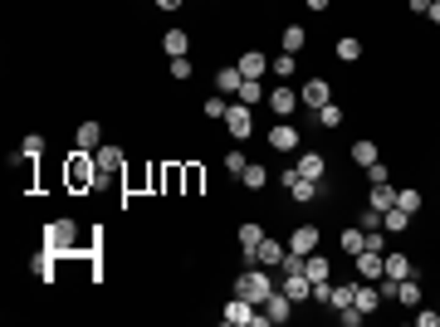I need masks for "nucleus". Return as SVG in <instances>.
<instances>
[{
  "label": "nucleus",
  "mask_w": 440,
  "mask_h": 327,
  "mask_svg": "<svg viewBox=\"0 0 440 327\" xmlns=\"http://www.w3.org/2000/svg\"><path fill=\"white\" fill-rule=\"evenodd\" d=\"M264 98H269V93H264L259 79H245V84H240V103H264Z\"/></svg>",
  "instance_id": "c756f323"
},
{
  "label": "nucleus",
  "mask_w": 440,
  "mask_h": 327,
  "mask_svg": "<svg viewBox=\"0 0 440 327\" xmlns=\"http://www.w3.org/2000/svg\"><path fill=\"white\" fill-rule=\"evenodd\" d=\"M406 5H411L416 15H426V10H431V0H406Z\"/></svg>",
  "instance_id": "37998d69"
},
{
  "label": "nucleus",
  "mask_w": 440,
  "mask_h": 327,
  "mask_svg": "<svg viewBox=\"0 0 440 327\" xmlns=\"http://www.w3.org/2000/svg\"><path fill=\"white\" fill-rule=\"evenodd\" d=\"M367 206H372V211H382V215H387V211H392V206H396V191H392V181H387V186H372V196H367Z\"/></svg>",
  "instance_id": "5701e85b"
},
{
  "label": "nucleus",
  "mask_w": 440,
  "mask_h": 327,
  "mask_svg": "<svg viewBox=\"0 0 440 327\" xmlns=\"http://www.w3.org/2000/svg\"><path fill=\"white\" fill-rule=\"evenodd\" d=\"M337 59H362V39H337Z\"/></svg>",
  "instance_id": "473e14b6"
},
{
  "label": "nucleus",
  "mask_w": 440,
  "mask_h": 327,
  "mask_svg": "<svg viewBox=\"0 0 440 327\" xmlns=\"http://www.w3.org/2000/svg\"><path fill=\"white\" fill-rule=\"evenodd\" d=\"M352 303H357V283H332L328 308H337V313H342V308H352Z\"/></svg>",
  "instance_id": "412c9836"
},
{
  "label": "nucleus",
  "mask_w": 440,
  "mask_h": 327,
  "mask_svg": "<svg viewBox=\"0 0 440 327\" xmlns=\"http://www.w3.org/2000/svg\"><path fill=\"white\" fill-rule=\"evenodd\" d=\"M74 147H79V152H98V147H103V127H98L93 117H89V122H79V132H74Z\"/></svg>",
  "instance_id": "9b49d317"
},
{
  "label": "nucleus",
  "mask_w": 440,
  "mask_h": 327,
  "mask_svg": "<svg viewBox=\"0 0 440 327\" xmlns=\"http://www.w3.org/2000/svg\"><path fill=\"white\" fill-rule=\"evenodd\" d=\"M30 269H34V279L49 283V279H54V249H39V254L30 259Z\"/></svg>",
  "instance_id": "a878e982"
},
{
  "label": "nucleus",
  "mask_w": 440,
  "mask_h": 327,
  "mask_svg": "<svg viewBox=\"0 0 440 327\" xmlns=\"http://www.w3.org/2000/svg\"><path fill=\"white\" fill-rule=\"evenodd\" d=\"M382 274H387V254H377V249H362V254H357V279L377 283Z\"/></svg>",
  "instance_id": "423d86ee"
},
{
  "label": "nucleus",
  "mask_w": 440,
  "mask_h": 327,
  "mask_svg": "<svg viewBox=\"0 0 440 327\" xmlns=\"http://www.w3.org/2000/svg\"><path fill=\"white\" fill-rule=\"evenodd\" d=\"M294 166H299V176H309V181H318V186H323V152H304Z\"/></svg>",
  "instance_id": "a211bd4d"
},
{
  "label": "nucleus",
  "mask_w": 440,
  "mask_h": 327,
  "mask_svg": "<svg viewBox=\"0 0 440 327\" xmlns=\"http://www.w3.org/2000/svg\"><path fill=\"white\" fill-rule=\"evenodd\" d=\"M299 103H304V108H323V103H332V93H328V79H309V84H304V88H299Z\"/></svg>",
  "instance_id": "6e6552de"
},
{
  "label": "nucleus",
  "mask_w": 440,
  "mask_h": 327,
  "mask_svg": "<svg viewBox=\"0 0 440 327\" xmlns=\"http://www.w3.org/2000/svg\"><path fill=\"white\" fill-rule=\"evenodd\" d=\"M264 103H269V108L279 112V117H289V112L299 108V93H294L289 84H279V88H269V98H264Z\"/></svg>",
  "instance_id": "ddd939ff"
},
{
  "label": "nucleus",
  "mask_w": 440,
  "mask_h": 327,
  "mask_svg": "<svg viewBox=\"0 0 440 327\" xmlns=\"http://www.w3.org/2000/svg\"><path fill=\"white\" fill-rule=\"evenodd\" d=\"M352 161H357V166H372V161H377V142H367V137L352 142Z\"/></svg>",
  "instance_id": "7c9ffc66"
},
{
  "label": "nucleus",
  "mask_w": 440,
  "mask_h": 327,
  "mask_svg": "<svg viewBox=\"0 0 440 327\" xmlns=\"http://www.w3.org/2000/svg\"><path fill=\"white\" fill-rule=\"evenodd\" d=\"M79 244V225L74 220H54L49 229H44V249H54V254H69Z\"/></svg>",
  "instance_id": "7ed1b4c3"
},
{
  "label": "nucleus",
  "mask_w": 440,
  "mask_h": 327,
  "mask_svg": "<svg viewBox=\"0 0 440 327\" xmlns=\"http://www.w3.org/2000/svg\"><path fill=\"white\" fill-rule=\"evenodd\" d=\"M362 318H367V313H362V308H357V303H352V308H342V313H337V323H342V327H357V323H362Z\"/></svg>",
  "instance_id": "ea45409f"
},
{
  "label": "nucleus",
  "mask_w": 440,
  "mask_h": 327,
  "mask_svg": "<svg viewBox=\"0 0 440 327\" xmlns=\"http://www.w3.org/2000/svg\"><path fill=\"white\" fill-rule=\"evenodd\" d=\"M416 327H440V313H416Z\"/></svg>",
  "instance_id": "79ce46f5"
},
{
  "label": "nucleus",
  "mask_w": 440,
  "mask_h": 327,
  "mask_svg": "<svg viewBox=\"0 0 440 327\" xmlns=\"http://www.w3.org/2000/svg\"><path fill=\"white\" fill-rule=\"evenodd\" d=\"M240 181H245V186H250V191H259V186H269V166H259V161H250V166H245V176H240Z\"/></svg>",
  "instance_id": "cd10ccee"
},
{
  "label": "nucleus",
  "mask_w": 440,
  "mask_h": 327,
  "mask_svg": "<svg viewBox=\"0 0 440 327\" xmlns=\"http://www.w3.org/2000/svg\"><path fill=\"white\" fill-rule=\"evenodd\" d=\"M39 156H44V137H39V132H30V137L20 142V161H39Z\"/></svg>",
  "instance_id": "bb28decb"
},
{
  "label": "nucleus",
  "mask_w": 440,
  "mask_h": 327,
  "mask_svg": "<svg viewBox=\"0 0 440 327\" xmlns=\"http://www.w3.org/2000/svg\"><path fill=\"white\" fill-rule=\"evenodd\" d=\"M396 206L416 215V211H421V191H411V186H406V191H396Z\"/></svg>",
  "instance_id": "c9c22d12"
},
{
  "label": "nucleus",
  "mask_w": 440,
  "mask_h": 327,
  "mask_svg": "<svg viewBox=\"0 0 440 327\" xmlns=\"http://www.w3.org/2000/svg\"><path fill=\"white\" fill-rule=\"evenodd\" d=\"M269 69H274V74H279V79H294V54H289V49H284V54H279V59H269Z\"/></svg>",
  "instance_id": "72a5a7b5"
},
{
  "label": "nucleus",
  "mask_w": 440,
  "mask_h": 327,
  "mask_svg": "<svg viewBox=\"0 0 440 327\" xmlns=\"http://www.w3.org/2000/svg\"><path fill=\"white\" fill-rule=\"evenodd\" d=\"M426 15H431V20L440 25V0H431V10H426Z\"/></svg>",
  "instance_id": "49530a36"
},
{
  "label": "nucleus",
  "mask_w": 440,
  "mask_h": 327,
  "mask_svg": "<svg viewBox=\"0 0 440 327\" xmlns=\"http://www.w3.org/2000/svg\"><path fill=\"white\" fill-rule=\"evenodd\" d=\"M240 74H245V79H264V74H269V54L250 49V54L240 59Z\"/></svg>",
  "instance_id": "f3484780"
},
{
  "label": "nucleus",
  "mask_w": 440,
  "mask_h": 327,
  "mask_svg": "<svg viewBox=\"0 0 440 327\" xmlns=\"http://www.w3.org/2000/svg\"><path fill=\"white\" fill-rule=\"evenodd\" d=\"M245 166H250L245 152H230V156H225V171H230V176H245Z\"/></svg>",
  "instance_id": "4c0bfd02"
},
{
  "label": "nucleus",
  "mask_w": 440,
  "mask_h": 327,
  "mask_svg": "<svg viewBox=\"0 0 440 327\" xmlns=\"http://www.w3.org/2000/svg\"><path fill=\"white\" fill-rule=\"evenodd\" d=\"M304 39H309V34H304V25H289V29H284V49H289V54H299V49H304Z\"/></svg>",
  "instance_id": "2f4dec72"
},
{
  "label": "nucleus",
  "mask_w": 440,
  "mask_h": 327,
  "mask_svg": "<svg viewBox=\"0 0 440 327\" xmlns=\"http://www.w3.org/2000/svg\"><path fill=\"white\" fill-rule=\"evenodd\" d=\"M289 249H294V254H313V249H318V225H299V229L289 234Z\"/></svg>",
  "instance_id": "4468645a"
},
{
  "label": "nucleus",
  "mask_w": 440,
  "mask_h": 327,
  "mask_svg": "<svg viewBox=\"0 0 440 327\" xmlns=\"http://www.w3.org/2000/svg\"><path fill=\"white\" fill-rule=\"evenodd\" d=\"M367 181H372V186H387V181H392V166H387V161H372V166H367Z\"/></svg>",
  "instance_id": "f704fd0d"
},
{
  "label": "nucleus",
  "mask_w": 440,
  "mask_h": 327,
  "mask_svg": "<svg viewBox=\"0 0 440 327\" xmlns=\"http://www.w3.org/2000/svg\"><path fill=\"white\" fill-rule=\"evenodd\" d=\"M269 147L274 152H299V127L294 122H274L269 127Z\"/></svg>",
  "instance_id": "1a4fd4ad"
},
{
  "label": "nucleus",
  "mask_w": 440,
  "mask_h": 327,
  "mask_svg": "<svg viewBox=\"0 0 440 327\" xmlns=\"http://www.w3.org/2000/svg\"><path fill=\"white\" fill-rule=\"evenodd\" d=\"M186 44H191V34H186V29H167V39H162V49H167L172 59H181V54H186Z\"/></svg>",
  "instance_id": "b1692460"
},
{
  "label": "nucleus",
  "mask_w": 440,
  "mask_h": 327,
  "mask_svg": "<svg viewBox=\"0 0 440 327\" xmlns=\"http://www.w3.org/2000/svg\"><path fill=\"white\" fill-rule=\"evenodd\" d=\"M416 269H411V259L406 254H387V279H411Z\"/></svg>",
  "instance_id": "c85d7f7f"
},
{
  "label": "nucleus",
  "mask_w": 440,
  "mask_h": 327,
  "mask_svg": "<svg viewBox=\"0 0 440 327\" xmlns=\"http://www.w3.org/2000/svg\"><path fill=\"white\" fill-rule=\"evenodd\" d=\"M152 5H162V10H181L186 0H152Z\"/></svg>",
  "instance_id": "c03bdc74"
},
{
  "label": "nucleus",
  "mask_w": 440,
  "mask_h": 327,
  "mask_svg": "<svg viewBox=\"0 0 440 327\" xmlns=\"http://www.w3.org/2000/svg\"><path fill=\"white\" fill-rule=\"evenodd\" d=\"M304 5H309V10H318V15L328 10V0H304Z\"/></svg>",
  "instance_id": "a18cd8bd"
},
{
  "label": "nucleus",
  "mask_w": 440,
  "mask_h": 327,
  "mask_svg": "<svg viewBox=\"0 0 440 327\" xmlns=\"http://www.w3.org/2000/svg\"><path fill=\"white\" fill-rule=\"evenodd\" d=\"M122 156H127V152H122V147H112V142H103V147L93 152V161H98V171H103V181L122 171Z\"/></svg>",
  "instance_id": "9d476101"
},
{
  "label": "nucleus",
  "mask_w": 440,
  "mask_h": 327,
  "mask_svg": "<svg viewBox=\"0 0 440 327\" xmlns=\"http://www.w3.org/2000/svg\"><path fill=\"white\" fill-rule=\"evenodd\" d=\"M406 225H411V211H401V206H392V211L382 215V229H387V234H406Z\"/></svg>",
  "instance_id": "4be33fe9"
},
{
  "label": "nucleus",
  "mask_w": 440,
  "mask_h": 327,
  "mask_svg": "<svg viewBox=\"0 0 440 327\" xmlns=\"http://www.w3.org/2000/svg\"><path fill=\"white\" fill-rule=\"evenodd\" d=\"M357 308H362V313H377V308H382V288L367 283V279H357Z\"/></svg>",
  "instance_id": "6ab92c4d"
},
{
  "label": "nucleus",
  "mask_w": 440,
  "mask_h": 327,
  "mask_svg": "<svg viewBox=\"0 0 440 327\" xmlns=\"http://www.w3.org/2000/svg\"><path fill=\"white\" fill-rule=\"evenodd\" d=\"M318 122H323V127H342V108H337V103H323V108H318Z\"/></svg>",
  "instance_id": "e433bc0d"
},
{
  "label": "nucleus",
  "mask_w": 440,
  "mask_h": 327,
  "mask_svg": "<svg viewBox=\"0 0 440 327\" xmlns=\"http://www.w3.org/2000/svg\"><path fill=\"white\" fill-rule=\"evenodd\" d=\"M240 84H245V74H240V64H225V69L216 74V88L225 93V98H230V93H240Z\"/></svg>",
  "instance_id": "aec40b11"
},
{
  "label": "nucleus",
  "mask_w": 440,
  "mask_h": 327,
  "mask_svg": "<svg viewBox=\"0 0 440 327\" xmlns=\"http://www.w3.org/2000/svg\"><path fill=\"white\" fill-rule=\"evenodd\" d=\"M220 318H225L230 327H240V323H245V327H259V323H264V313H254V303H250V298H230Z\"/></svg>",
  "instance_id": "20e7f679"
},
{
  "label": "nucleus",
  "mask_w": 440,
  "mask_h": 327,
  "mask_svg": "<svg viewBox=\"0 0 440 327\" xmlns=\"http://www.w3.org/2000/svg\"><path fill=\"white\" fill-rule=\"evenodd\" d=\"M259 244H264V229L245 220V225H240V249H245V264H254V249H259Z\"/></svg>",
  "instance_id": "2eb2a0df"
},
{
  "label": "nucleus",
  "mask_w": 440,
  "mask_h": 327,
  "mask_svg": "<svg viewBox=\"0 0 440 327\" xmlns=\"http://www.w3.org/2000/svg\"><path fill=\"white\" fill-rule=\"evenodd\" d=\"M269 293H274V279L264 274V264H259V269H245V274L235 279V298H250L254 308H259Z\"/></svg>",
  "instance_id": "f257e3e1"
},
{
  "label": "nucleus",
  "mask_w": 440,
  "mask_h": 327,
  "mask_svg": "<svg viewBox=\"0 0 440 327\" xmlns=\"http://www.w3.org/2000/svg\"><path fill=\"white\" fill-rule=\"evenodd\" d=\"M284 254H289V244H279V239H269V234H264V244L254 249V264H264V269H279V264H284Z\"/></svg>",
  "instance_id": "f8f14e48"
},
{
  "label": "nucleus",
  "mask_w": 440,
  "mask_h": 327,
  "mask_svg": "<svg viewBox=\"0 0 440 327\" xmlns=\"http://www.w3.org/2000/svg\"><path fill=\"white\" fill-rule=\"evenodd\" d=\"M392 303L421 308V283H416V279H396V288H392Z\"/></svg>",
  "instance_id": "dca6fc26"
},
{
  "label": "nucleus",
  "mask_w": 440,
  "mask_h": 327,
  "mask_svg": "<svg viewBox=\"0 0 440 327\" xmlns=\"http://www.w3.org/2000/svg\"><path fill=\"white\" fill-rule=\"evenodd\" d=\"M98 181H103V171H98L93 152H74V156H69V186H74V191H93Z\"/></svg>",
  "instance_id": "f03ea898"
},
{
  "label": "nucleus",
  "mask_w": 440,
  "mask_h": 327,
  "mask_svg": "<svg viewBox=\"0 0 440 327\" xmlns=\"http://www.w3.org/2000/svg\"><path fill=\"white\" fill-rule=\"evenodd\" d=\"M342 249H347V254L357 259V254L367 249V229H362V225H352V229H342Z\"/></svg>",
  "instance_id": "393cba45"
},
{
  "label": "nucleus",
  "mask_w": 440,
  "mask_h": 327,
  "mask_svg": "<svg viewBox=\"0 0 440 327\" xmlns=\"http://www.w3.org/2000/svg\"><path fill=\"white\" fill-rule=\"evenodd\" d=\"M230 112V103H225V93H216V98H206V117H225Z\"/></svg>",
  "instance_id": "58836bf2"
},
{
  "label": "nucleus",
  "mask_w": 440,
  "mask_h": 327,
  "mask_svg": "<svg viewBox=\"0 0 440 327\" xmlns=\"http://www.w3.org/2000/svg\"><path fill=\"white\" fill-rule=\"evenodd\" d=\"M225 127H230V137H235V142H245V137L254 132V117H250V103H230V112H225Z\"/></svg>",
  "instance_id": "39448f33"
},
{
  "label": "nucleus",
  "mask_w": 440,
  "mask_h": 327,
  "mask_svg": "<svg viewBox=\"0 0 440 327\" xmlns=\"http://www.w3.org/2000/svg\"><path fill=\"white\" fill-rule=\"evenodd\" d=\"M172 79H191V59H186V54L172 59Z\"/></svg>",
  "instance_id": "a19ab883"
},
{
  "label": "nucleus",
  "mask_w": 440,
  "mask_h": 327,
  "mask_svg": "<svg viewBox=\"0 0 440 327\" xmlns=\"http://www.w3.org/2000/svg\"><path fill=\"white\" fill-rule=\"evenodd\" d=\"M259 308H264V323H289V313H294V298L274 288V293H269V298H264Z\"/></svg>",
  "instance_id": "0eeeda50"
}]
</instances>
